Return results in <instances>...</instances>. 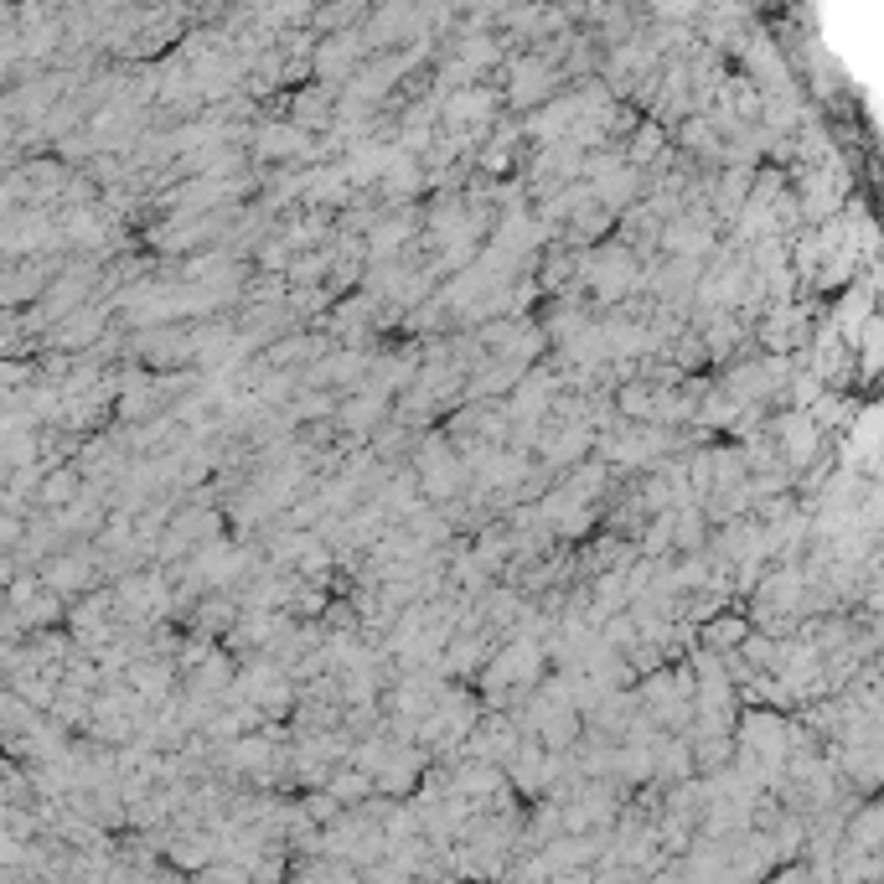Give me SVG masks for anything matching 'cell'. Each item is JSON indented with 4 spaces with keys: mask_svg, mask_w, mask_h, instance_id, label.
I'll return each instance as SVG.
<instances>
[{
    "mask_svg": "<svg viewBox=\"0 0 884 884\" xmlns=\"http://www.w3.org/2000/svg\"><path fill=\"white\" fill-rule=\"evenodd\" d=\"M776 455H786V466H812L822 455V430L802 409H791V414L776 419Z\"/></svg>",
    "mask_w": 884,
    "mask_h": 884,
    "instance_id": "cell-1",
    "label": "cell"
},
{
    "mask_svg": "<svg viewBox=\"0 0 884 884\" xmlns=\"http://www.w3.org/2000/svg\"><path fill=\"white\" fill-rule=\"evenodd\" d=\"M657 156H662V130H657V125H642V135L631 140V161L647 166V161H657ZM636 166H631V171H636Z\"/></svg>",
    "mask_w": 884,
    "mask_h": 884,
    "instance_id": "cell-5",
    "label": "cell"
},
{
    "mask_svg": "<svg viewBox=\"0 0 884 884\" xmlns=\"http://www.w3.org/2000/svg\"><path fill=\"white\" fill-rule=\"evenodd\" d=\"M704 642H709L714 652H724V647H740V642H750V626H745L740 616H724V621H709V626H704Z\"/></svg>",
    "mask_w": 884,
    "mask_h": 884,
    "instance_id": "cell-4",
    "label": "cell"
},
{
    "mask_svg": "<svg viewBox=\"0 0 884 884\" xmlns=\"http://www.w3.org/2000/svg\"><path fill=\"white\" fill-rule=\"evenodd\" d=\"M290 150H306V130L300 125H269L259 135V156H290Z\"/></svg>",
    "mask_w": 884,
    "mask_h": 884,
    "instance_id": "cell-3",
    "label": "cell"
},
{
    "mask_svg": "<svg viewBox=\"0 0 884 884\" xmlns=\"http://www.w3.org/2000/svg\"><path fill=\"white\" fill-rule=\"evenodd\" d=\"M383 409H388V399H383V393H368V388H362L357 399H347L337 414H342V424H347V430H373Z\"/></svg>",
    "mask_w": 884,
    "mask_h": 884,
    "instance_id": "cell-2",
    "label": "cell"
}]
</instances>
